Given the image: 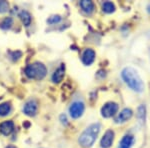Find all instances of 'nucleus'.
Segmentation results:
<instances>
[{
  "label": "nucleus",
  "instance_id": "7",
  "mask_svg": "<svg viewBox=\"0 0 150 148\" xmlns=\"http://www.w3.org/2000/svg\"><path fill=\"white\" fill-rule=\"evenodd\" d=\"M114 131L113 130H107L105 133H104V135L102 136L100 140V147L101 148H110L112 146L113 144V141H114Z\"/></svg>",
  "mask_w": 150,
  "mask_h": 148
},
{
  "label": "nucleus",
  "instance_id": "9",
  "mask_svg": "<svg viewBox=\"0 0 150 148\" xmlns=\"http://www.w3.org/2000/svg\"><path fill=\"white\" fill-rule=\"evenodd\" d=\"M38 105L35 100H29L25 104L23 107V112L27 116H34L37 113Z\"/></svg>",
  "mask_w": 150,
  "mask_h": 148
},
{
  "label": "nucleus",
  "instance_id": "4",
  "mask_svg": "<svg viewBox=\"0 0 150 148\" xmlns=\"http://www.w3.org/2000/svg\"><path fill=\"white\" fill-rule=\"evenodd\" d=\"M118 109H119V105L116 102H107L101 107V115L104 118H110L112 116H115L118 112Z\"/></svg>",
  "mask_w": 150,
  "mask_h": 148
},
{
  "label": "nucleus",
  "instance_id": "21",
  "mask_svg": "<svg viewBox=\"0 0 150 148\" xmlns=\"http://www.w3.org/2000/svg\"><path fill=\"white\" fill-rule=\"evenodd\" d=\"M60 119H61V122L63 123V124H65V125L67 124V118H66V116H65V115L62 114V115L60 116Z\"/></svg>",
  "mask_w": 150,
  "mask_h": 148
},
{
  "label": "nucleus",
  "instance_id": "16",
  "mask_svg": "<svg viewBox=\"0 0 150 148\" xmlns=\"http://www.w3.org/2000/svg\"><path fill=\"white\" fill-rule=\"evenodd\" d=\"M137 118L141 121V122H144L145 118H146V106L141 104V105L138 106L137 108V113H136Z\"/></svg>",
  "mask_w": 150,
  "mask_h": 148
},
{
  "label": "nucleus",
  "instance_id": "15",
  "mask_svg": "<svg viewBox=\"0 0 150 148\" xmlns=\"http://www.w3.org/2000/svg\"><path fill=\"white\" fill-rule=\"evenodd\" d=\"M11 111L10 102H3L0 104V116H7Z\"/></svg>",
  "mask_w": 150,
  "mask_h": 148
},
{
  "label": "nucleus",
  "instance_id": "3",
  "mask_svg": "<svg viewBox=\"0 0 150 148\" xmlns=\"http://www.w3.org/2000/svg\"><path fill=\"white\" fill-rule=\"evenodd\" d=\"M47 74V69L43 63L34 62L29 64L25 68V75L30 79L41 80Z\"/></svg>",
  "mask_w": 150,
  "mask_h": 148
},
{
  "label": "nucleus",
  "instance_id": "17",
  "mask_svg": "<svg viewBox=\"0 0 150 148\" xmlns=\"http://www.w3.org/2000/svg\"><path fill=\"white\" fill-rule=\"evenodd\" d=\"M115 5L112 3V2L110 1H106L104 2L102 4V10L103 12H105V13L107 14H110V13H113V12L115 11Z\"/></svg>",
  "mask_w": 150,
  "mask_h": 148
},
{
  "label": "nucleus",
  "instance_id": "14",
  "mask_svg": "<svg viewBox=\"0 0 150 148\" xmlns=\"http://www.w3.org/2000/svg\"><path fill=\"white\" fill-rule=\"evenodd\" d=\"M19 17H20L21 21H22V23L25 26H29L31 24V20H32V19H31V15L29 12L22 10L19 13Z\"/></svg>",
  "mask_w": 150,
  "mask_h": 148
},
{
  "label": "nucleus",
  "instance_id": "10",
  "mask_svg": "<svg viewBox=\"0 0 150 148\" xmlns=\"http://www.w3.org/2000/svg\"><path fill=\"white\" fill-rule=\"evenodd\" d=\"M64 75H65V65L62 63V64H60L59 67L53 72L51 79L54 83H60V82L63 80Z\"/></svg>",
  "mask_w": 150,
  "mask_h": 148
},
{
  "label": "nucleus",
  "instance_id": "1",
  "mask_svg": "<svg viewBox=\"0 0 150 148\" xmlns=\"http://www.w3.org/2000/svg\"><path fill=\"white\" fill-rule=\"evenodd\" d=\"M121 77L123 81L126 83V85L129 87L130 89H132L133 91L141 93L144 90V82L141 79L138 72L136 71L133 67L128 66L123 68L121 71Z\"/></svg>",
  "mask_w": 150,
  "mask_h": 148
},
{
  "label": "nucleus",
  "instance_id": "2",
  "mask_svg": "<svg viewBox=\"0 0 150 148\" xmlns=\"http://www.w3.org/2000/svg\"><path fill=\"white\" fill-rule=\"evenodd\" d=\"M101 125L100 123H93L89 125L85 130L80 134L78 139L79 144L83 148H89L94 144L97 139V136L100 132Z\"/></svg>",
  "mask_w": 150,
  "mask_h": 148
},
{
  "label": "nucleus",
  "instance_id": "5",
  "mask_svg": "<svg viewBox=\"0 0 150 148\" xmlns=\"http://www.w3.org/2000/svg\"><path fill=\"white\" fill-rule=\"evenodd\" d=\"M84 110H85V105L82 101H74L69 107V114L73 119H77L81 117Z\"/></svg>",
  "mask_w": 150,
  "mask_h": 148
},
{
  "label": "nucleus",
  "instance_id": "20",
  "mask_svg": "<svg viewBox=\"0 0 150 148\" xmlns=\"http://www.w3.org/2000/svg\"><path fill=\"white\" fill-rule=\"evenodd\" d=\"M61 20V16L60 15H53L51 17L47 19V22L49 24H56Z\"/></svg>",
  "mask_w": 150,
  "mask_h": 148
},
{
  "label": "nucleus",
  "instance_id": "8",
  "mask_svg": "<svg viewBox=\"0 0 150 148\" xmlns=\"http://www.w3.org/2000/svg\"><path fill=\"white\" fill-rule=\"evenodd\" d=\"M95 56H96L95 51H94L93 49H91V48H87V49L84 50L83 53H82L81 61L84 65L89 66V65H91L94 62Z\"/></svg>",
  "mask_w": 150,
  "mask_h": 148
},
{
  "label": "nucleus",
  "instance_id": "11",
  "mask_svg": "<svg viewBox=\"0 0 150 148\" xmlns=\"http://www.w3.org/2000/svg\"><path fill=\"white\" fill-rule=\"evenodd\" d=\"M14 130V123L13 121L11 120H7L4 121L0 124V132L1 134L5 135V136H8L10 135Z\"/></svg>",
  "mask_w": 150,
  "mask_h": 148
},
{
  "label": "nucleus",
  "instance_id": "19",
  "mask_svg": "<svg viewBox=\"0 0 150 148\" xmlns=\"http://www.w3.org/2000/svg\"><path fill=\"white\" fill-rule=\"evenodd\" d=\"M9 9V4L7 1H0V13H5V12L8 11Z\"/></svg>",
  "mask_w": 150,
  "mask_h": 148
},
{
  "label": "nucleus",
  "instance_id": "6",
  "mask_svg": "<svg viewBox=\"0 0 150 148\" xmlns=\"http://www.w3.org/2000/svg\"><path fill=\"white\" fill-rule=\"evenodd\" d=\"M133 116V111L130 108H124L120 111L119 113H117V115L114 118V122L116 124H122V123L127 122L128 120L131 119Z\"/></svg>",
  "mask_w": 150,
  "mask_h": 148
},
{
  "label": "nucleus",
  "instance_id": "22",
  "mask_svg": "<svg viewBox=\"0 0 150 148\" xmlns=\"http://www.w3.org/2000/svg\"><path fill=\"white\" fill-rule=\"evenodd\" d=\"M5 148H17L16 146H14V145H8L7 147H5Z\"/></svg>",
  "mask_w": 150,
  "mask_h": 148
},
{
  "label": "nucleus",
  "instance_id": "12",
  "mask_svg": "<svg viewBox=\"0 0 150 148\" xmlns=\"http://www.w3.org/2000/svg\"><path fill=\"white\" fill-rule=\"evenodd\" d=\"M79 4H80L82 11L85 12L86 14H92L95 10V5L91 0H82Z\"/></svg>",
  "mask_w": 150,
  "mask_h": 148
},
{
  "label": "nucleus",
  "instance_id": "18",
  "mask_svg": "<svg viewBox=\"0 0 150 148\" xmlns=\"http://www.w3.org/2000/svg\"><path fill=\"white\" fill-rule=\"evenodd\" d=\"M12 25H13V20H12V18L6 17L1 21V23H0V28L6 30V29H10Z\"/></svg>",
  "mask_w": 150,
  "mask_h": 148
},
{
  "label": "nucleus",
  "instance_id": "13",
  "mask_svg": "<svg viewBox=\"0 0 150 148\" xmlns=\"http://www.w3.org/2000/svg\"><path fill=\"white\" fill-rule=\"evenodd\" d=\"M133 144H134V137L130 134H126L120 140L118 148H131Z\"/></svg>",
  "mask_w": 150,
  "mask_h": 148
}]
</instances>
